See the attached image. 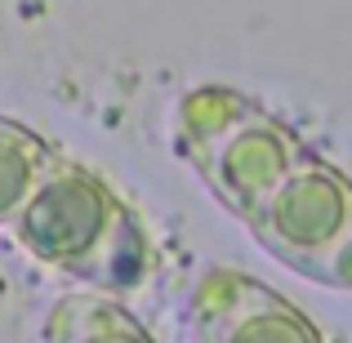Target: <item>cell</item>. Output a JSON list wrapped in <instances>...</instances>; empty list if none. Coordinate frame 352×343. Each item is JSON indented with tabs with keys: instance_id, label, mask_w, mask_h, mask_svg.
<instances>
[{
	"instance_id": "cell-3",
	"label": "cell",
	"mask_w": 352,
	"mask_h": 343,
	"mask_svg": "<svg viewBox=\"0 0 352 343\" xmlns=\"http://www.w3.org/2000/svg\"><path fill=\"white\" fill-rule=\"evenodd\" d=\"M254 241L290 272H308L352 228V179L308 152L245 223Z\"/></svg>"
},
{
	"instance_id": "cell-4",
	"label": "cell",
	"mask_w": 352,
	"mask_h": 343,
	"mask_svg": "<svg viewBox=\"0 0 352 343\" xmlns=\"http://www.w3.org/2000/svg\"><path fill=\"white\" fill-rule=\"evenodd\" d=\"M192 326L201 339H317L321 330L245 272L214 267L192 299Z\"/></svg>"
},
{
	"instance_id": "cell-5",
	"label": "cell",
	"mask_w": 352,
	"mask_h": 343,
	"mask_svg": "<svg viewBox=\"0 0 352 343\" xmlns=\"http://www.w3.org/2000/svg\"><path fill=\"white\" fill-rule=\"evenodd\" d=\"M54 156L58 152H54L36 129L0 116V228H9L18 219V210L27 206L36 183L45 179Z\"/></svg>"
},
{
	"instance_id": "cell-1",
	"label": "cell",
	"mask_w": 352,
	"mask_h": 343,
	"mask_svg": "<svg viewBox=\"0 0 352 343\" xmlns=\"http://www.w3.org/2000/svg\"><path fill=\"white\" fill-rule=\"evenodd\" d=\"M9 232L36 263L116 299L138 294L156 272V250L138 214L94 170L67 161L63 152L54 156Z\"/></svg>"
},
{
	"instance_id": "cell-7",
	"label": "cell",
	"mask_w": 352,
	"mask_h": 343,
	"mask_svg": "<svg viewBox=\"0 0 352 343\" xmlns=\"http://www.w3.org/2000/svg\"><path fill=\"white\" fill-rule=\"evenodd\" d=\"M303 276H308V281H317V285H330V290H352V228Z\"/></svg>"
},
{
	"instance_id": "cell-2",
	"label": "cell",
	"mask_w": 352,
	"mask_h": 343,
	"mask_svg": "<svg viewBox=\"0 0 352 343\" xmlns=\"http://www.w3.org/2000/svg\"><path fill=\"white\" fill-rule=\"evenodd\" d=\"M174 147L241 223H250L276 183L308 156V143L285 120L223 85H201L179 103Z\"/></svg>"
},
{
	"instance_id": "cell-6",
	"label": "cell",
	"mask_w": 352,
	"mask_h": 343,
	"mask_svg": "<svg viewBox=\"0 0 352 343\" xmlns=\"http://www.w3.org/2000/svg\"><path fill=\"white\" fill-rule=\"evenodd\" d=\"M112 335H134L143 339L147 326H138L125 312L116 294H76V299H58L54 317L45 321V339H112Z\"/></svg>"
}]
</instances>
